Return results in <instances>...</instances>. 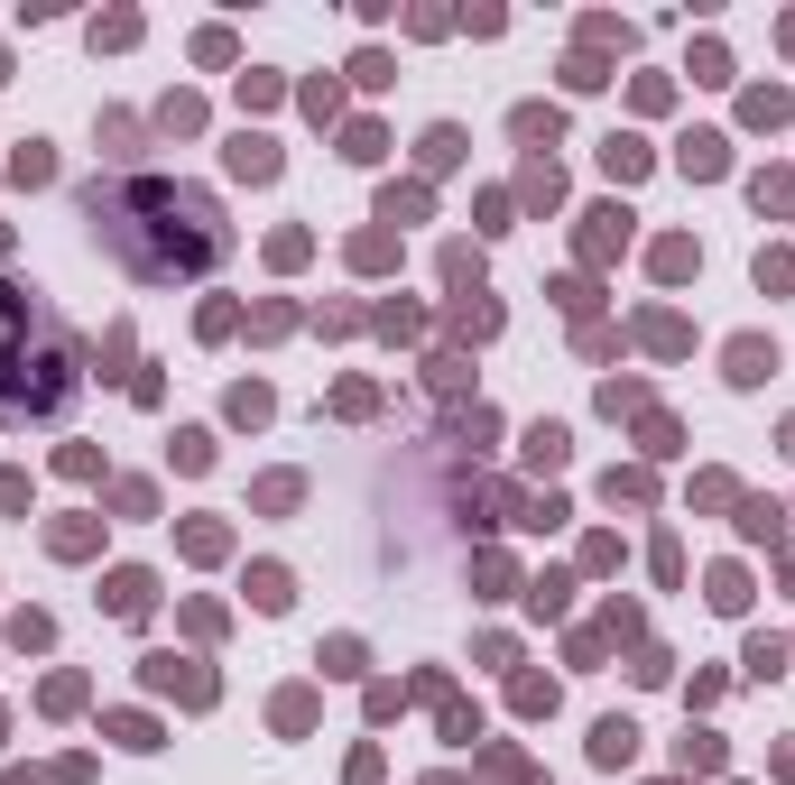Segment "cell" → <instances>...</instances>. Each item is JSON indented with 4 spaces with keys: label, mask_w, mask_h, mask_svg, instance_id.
<instances>
[{
    "label": "cell",
    "mask_w": 795,
    "mask_h": 785,
    "mask_svg": "<svg viewBox=\"0 0 795 785\" xmlns=\"http://www.w3.org/2000/svg\"><path fill=\"white\" fill-rule=\"evenodd\" d=\"M84 204H93V222H103L111 259H121L130 278H148V287H167V278H204V268L231 250L222 204H213V194H195V185H167V176L93 185Z\"/></svg>",
    "instance_id": "cell-1"
},
{
    "label": "cell",
    "mask_w": 795,
    "mask_h": 785,
    "mask_svg": "<svg viewBox=\"0 0 795 785\" xmlns=\"http://www.w3.org/2000/svg\"><path fill=\"white\" fill-rule=\"evenodd\" d=\"M84 388L74 370V333L37 287H0V416L10 425H56Z\"/></svg>",
    "instance_id": "cell-2"
},
{
    "label": "cell",
    "mask_w": 795,
    "mask_h": 785,
    "mask_svg": "<svg viewBox=\"0 0 795 785\" xmlns=\"http://www.w3.org/2000/svg\"><path fill=\"white\" fill-rule=\"evenodd\" d=\"M148 684H158V693H185V702H213V675H195L185 656H148Z\"/></svg>",
    "instance_id": "cell-3"
},
{
    "label": "cell",
    "mask_w": 795,
    "mask_h": 785,
    "mask_svg": "<svg viewBox=\"0 0 795 785\" xmlns=\"http://www.w3.org/2000/svg\"><path fill=\"white\" fill-rule=\"evenodd\" d=\"M592 758H601V768H629V758H638V730H629V721H601V730H592Z\"/></svg>",
    "instance_id": "cell-4"
},
{
    "label": "cell",
    "mask_w": 795,
    "mask_h": 785,
    "mask_svg": "<svg viewBox=\"0 0 795 785\" xmlns=\"http://www.w3.org/2000/svg\"><path fill=\"white\" fill-rule=\"evenodd\" d=\"M103 592H111V611H121V619H140V611H148V592H158V582H148V573H111Z\"/></svg>",
    "instance_id": "cell-5"
},
{
    "label": "cell",
    "mask_w": 795,
    "mask_h": 785,
    "mask_svg": "<svg viewBox=\"0 0 795 785\" xmlns=\"http://www.w3.org/2000/svg\"><path fill=\"white\" fill-rule=\"evenodd\" d=\"M722 130H694V140H685V176H722Z\"/></svg>",
    "instance_id": "cell-6"
},
{
    "label": "cell",
    "mask_w": 795,
    "mask_h": 785,
    "mask_svg": "<svg viewBox=\"0 0 795 785\" xmlns=\"http://www.w3.org/2000/svg\"><path fill=\"white\" fill-rule=\"evenodd\" d=\"M231 176H278V148L241 130V140H231Z\"/></svg>",
    "instance_id": "cell-7"
},
{
    "label": "cell",
    "mask_w": 795,
    "mask_h": 785,
    "mask_svg": "<svg viewBox=\"0 0 795 785\" xmlns=\"http://www.w3.org/2000/svg\"><path fill=\"white\" fill-rule=\"evenodd\" d=\"M768 370H778V351H768V342H731V379H768Z\"/></svg>",
    "instance_id": "cell-8"
},
{
    "label": "cell",
    "mask_w": 795,
    "mask_h": 785,
    "mask_svg": "<svg viewBox=\"0 0 795 785\" xmlns=\"http://www.w3.org/2000/svg\"><path fill=\"white\" fill-rule=\"evenodd\" d=\"M250 601H260V611H287V573H278V564H260V573H250Z\"/></svg>",
    "instance_id": "cell-9"
},
{
    "label": "cell",
    "mask_w": 795,
    "mask_h": 785,
    "mask_svg": "<svg viewBox=\"0 0 795 785\" xmlns=\"http://www.w3.org/2000/svg\"><path fill=\"white\" fill-rule=\"evenodd\" d=\"M749 194H759V213H795V176H759Z\"/></svg>",
    "instance_id": "cell-10"
},
{
    "label": "cell",
    "mask_w": 795,
    "mask_h": 785,
    "mask_svg": "<svg viewBox=\"0 0 795 785\" xmlns=\"http://www.w3.org/2000/svg\"><path fill=\"white\" fill-rule=\"evenodd\" d=\"M111 739H121V749H158V721H140V712H121V721H111Z\"/></svg>",
    "instance_id": "cell-11"
},
{
    "label": "cell",
    "mask_w": 795,
    "mask_h": 785,
    "mask_svg": "<svg viewBox=\"0 0 795 785\" xmlns=\"http://www.w3.org/2000/svg\"><path fill=\"white\" fill-rule=\"evenodd\" d=\"M528 462H546V471L565 462V425H537V435H528Z\"/></svg>",
    "instance_id": "cell-12"
},
{
    "label": "cell",
    "mask_w": 795,
    "mask_h": 785,
    "mask_svg": "<svg viewBox=\"0 0 795 785\" xmlns=\"http://www.w3.org/2000/svg\"><path fill=\"white\" fill-rule=\"evenodd\" d=\"M47 176H56V157H47V148L28 140V148H19V185H47Z\"/></svg>",
    "instance_id": "cell-13"
},
{
    "label": "cell",
    "mask_w": 795,
    "mask_h": 785,
    "mask_svg": "<svg viewBox=\"0 0 795 785\" xmlns=\"http://www.w3.org/2000/svg\"><path fill=\"white\" fill-rule=\"evenodd\" d=\"M601 157H611V176H638V167H648V148H638V140H611Z\"/></svg>",
    "instance_id": "cell-14"
},
{
    "label": "cell",
    "mask_w": 795,
    "mask_h": 785,
    "mask_svg": "<svg viewBox=\"0 0 795 785\" xmlns=\"http://www.w3.org/2000/svg\"><path fill=\"white\" fill-rule=\"evenodd\" d=\"M759 287H795V259H786V250H759Z\"/></svg>",
    "instance_id": "cell-15"
},
{
    "label": "cell",
    "mask_w": 795,
    "mask_h": 785,
    "mask_svg": "<svg viewBox=\"0 0 795 785\" xmlns=\"http://www.w3.org/2000/svg\"><path fill=\"white\" fill-rule=\"evenodd\" d=\"M786 454H795V425H786Z\"/></svg>",
    "instance_id": "cell-16"
},
{
    "label": "cell",
    "mask_w": 795,
    "mask_h": 785,
    "mask_svg": "<svg viewBox=\"0 0 795 785\" xmlns=\"http://www.w3.org/2000/svg\"><path fill=\"white\" fill-rule=\"evenodd\" d=\"M0 241H10V231H0Z\"/></svg>",
    "instance_id": "cell-17"
}]
</instances>
